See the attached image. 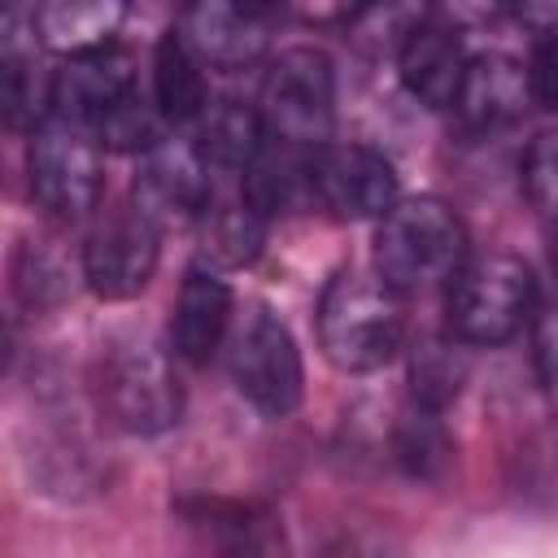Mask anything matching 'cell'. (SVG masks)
<instances>
[{
  "instance_id": "obj_1",
  "label": "cell",
  "mask_w": 558,
  "mask_h": 558,
  "mask_svg": "<svg viewBox=\"0 0 558 558\" xmlns=\"http://www.w3.org/2000/svg\"><path fill=\"white\" fill-rule=\"evenodd\" d=\"M92 397L100 418L126 436H161L183 414L174 362L144 327H122L105 336L92 366Z\"/></svg>"
},
{
  "instance_id": "obj_2",
  "label": "cell",
  "mask_w": 558,
  "mask_h": 558,
  "mask_svg": "<svg viewBox=\"0 0 558 558\" xmlns=\"http://www.w3.org/2000/svg\"><path fill=\"white\" fill-rule=\"evenodd\" d=\"M318 344L336 371L366 375L405 349V305L379 275L336 270L318 296Z\"/></svg>"
},
{
  "instance_id": "obj_3",
  "label": "cell",
  "mask_w": 558,
  "mask_h": 558,
  "mask_svg": "<svg viewBox=\"0 0 558 558\" xmlns=\"http://www.w3.org/2000/svg\"><path fill=\"white\" fill-rule=\"evenodd\" d=\"M466 257V227L440 196H405L375 227V275L401 296L449 288Z\"/></svg>"
},
{
  "instance_id": "obj_4",
  "label": "cell",
  "mask_w": 558,
  "mask_h": 558,
  "mask_svg": "<svg viewBox=\"0 0 558 558\" xmlns=\"http://www.w3.org/2000/svg\"><path fill=\"white\" fill-rule=\"evenodd\" d=\"M536 310V279L514 253H475L445 288V327L462 344H506Z\"/></svg>"
},
{
  "instance_id": "obj_5",
  "label": "cell",
  "mask_w": 558,
  "mask_h": 558,
  "mask_svg": "<svg viewBox=\"0 0 558 558\" xmlns=\"http://www.w3.org/2000/svg\"><path fill=\"white\" fill-rule=\"evenodd\" d=\"M257 109H262V122L275 148H288L301 157H314L318 148H327V135L336 122L331 57L310 44L283 48L262 78Z\"/></svg>"
},
{
  "instance_id": "obj_6",
  "label": "cell",
  "mask_w": 558,
  "mask_h": 558,
  "mask_svg": "<svg viewBox=\"0 0 558 558\" xmlns=\"http://www.w3.org/2000/svg\"><path fill=\"white\" fill-rule=\"evenodd\" d=\"M227 371L235 392L266 418H283L296 410L301 401V353L292 331L279 323V314H270V305L253 301L240 323L227 336Z\"/></svg>"
},
{
  "instance_id": "obj_7",
  "label": "cell",
  "mask_w": 558,
  "mask_h": 558,
  "mask_svg": "<svg viewBox=\"0 0 558 558\" xmlns=\"http://www.w3.org/2000/svg\"><path fill=\"white\" fill-rule=\"evenodd\" d=\"M26 174H31V196L48 214L74 222V218H83V214L96 209L100 187H105L100 140L92 131H83V126H70V122L48 118L31 135Z\"/></svg>"
},
{
  "instance_id": "obj_8",
  "label": "cell",
  "mask_w": 558,
  "mask_h": 558,
  "mask_svg": "<svg viewBox=\"0 0 558 558\" xmlns=\"http://www.w3.org/2000/svg\"><path fill=\"white\" fill-rule=\"evenodd\" d=\"M157 227L135 205H113L100 214L83 244V279L100 301H131L148 288L157 270Z\"/></svg>"
},
{
  "instance_id": "obj_9",
  "label": "cell",
  "mask_w": 558,
  "mask_h": 558,
  "mask_svg": "<svg viewBox=\"0 0 558 558\" xmlns=\"http://www.w3.org/2000/svg\"><path fill=\"white\" fill-rule=\"evenodd\" d=\"M310 196L340 222L384 218L397 196L392 161L366 144H327L310 157Z\"/></svg>"
},
{
  "instance_id": "obj_10",
  "label": "cell",
  "mask_w": 558,
  "mask_h": 558,
  "mask_svg": "<svg viewBox=\"0 0 558 558\" xmlns=\"http://www.w3.org/2000/svg\"><path fill=\"white\" fill-rule=\"evenodd\" d=\"M214 201V174L196 144L161 140L140 157V174L131 187V205L157 227H187L201 222L205 205Z\"/></svg>"
},
{
  "instance_id": "obj_11",
  "label": "cell",
  "mask_w": 558,
  "mask_h": 558,
  "mask_svg": "<svg viewBox=\"0 0 558 558\" xmlns=\"http://www.w3.org/2000/svg\"><path fill=\"white\" fill-rule=\"evenodd\" d=\"M135 74H131V61L122 52H96V57H78V61H65L57 74H52V118L57 122H70V126H83L100 140V126L126 105L135 100Z\"/></svg>"
},
{
  "instance_id": "obj_12",
  "label": "cell",
  "mask_w": 558,
  "mask_h": 558,
  "mask_svg": "<svg viewBox=\"0 0 558 558\" xmlns=\"http://www.w3.org/2000/svg\"><path fill=\"white\" fill-rule=\"evenodd\" d=\"M183 39L205 65L244 70L257 65L270 48V9H240V4H192L183 9Z\"/></svg>"
},
{
  "instance_id": "obj_13",
  "label": "cell",
  "mask_w": 558,
  "mask_h": 558,
  "mask_svg": "<svg viewBox=\"0 0 558 558\" xmlns=\"http://www.w3.org/2000/svg\"><path fill=\"white\" fill-rule=\"evenodd\" d=\"M231 336V288L209 266H192L179 283L174 314H170V349L174 357L205 366L222 340Z\"/></svg>"
},
{
  "instance_id": "obj_14",
  "label": "cell",
  "mask_w": 558,
  "mask_h": 558,
  "mask_svg": "<svg viewBox=\"0 0 558 558\" xmlns=\"http://www.w3.org/2000/svg\"><path fill=\"white\" fill-rule=\"evenodd\" d=\"M532 100L527 70L506 52H475L466 57V74L453 100V118L466 131H497L523 113Z\"/></svg>"
},
{
  "instance_id": "obj_15",
  "label": "cell",
  "mask_w": 558,
  "mask_h": 558,
  "mask_svg": "<svg viewBox=\"0 0 558 558\" xmlns=\"http://www.w3.org/2000/svg\"><path fill=\"white\" fill-rule=\"evenodd\" d=\"M0 113L13 131H39L52 118V78L35 70V22L4 13L0 26Z\"/></svg>"
},
{
  "instance_id": "obj_16",
  "label": "cell",
  "mask_w": 558,
  "mask_h": 558,
  "mask_svg": "<svg viewBox=\"0 0 558 558\" xmlns=\"http://www.w3.org/2000/svg\"><path fill=\"white\" fill-rule=\"evenodd\" d=\"M397 70L414 100H423L427 109H453L462 74H466V52H462L458 31L427 17L397 52Z\"/></svg>"
},
{
  "instance_id": "obj_17",
  "label": "cell",
  "mask_w": 558,
  "mask_h": 558,
  "mask_svg": "<svg viewBox=\"0 0 558 558\" xmlns=\"http://www.w3.org/2000/svg\"><path fill=\"white\" fill-rule=\"evenodd\" d=\"M266 214L248 201L244 187H231V192H218L214 187V201L205 205L201 222H196V240H201V266L209 270H240L248 266L262 244H266Z\"/></svg>"
},
{
  "instance_id": "obj_18",
  "label": "cell",
  "mask_w": 558,
  "mask_h": 558,
  "mask_svg": "<svg viewBox=\"0 0 558 558\" xmlns=\"http://www.w3.org/2000/svg\"><path fill=\"white\" fill-rule=\"evenodd\" d=\"M122 17H126L122 0H52L31 13L35 39L48 52H61L65 61L109 52Z\"/></svg>"
},
{
  "instance_id": "obj_19",
  "label": "cell",
  "mask_w": 558,
  "mask_h": 558,
  "mask_svg": "<svg viewBox=\"0 0 558 558\" xmlns=\"http://www.w3.org/2000/svg\"><path fill=\"white\" fill-rule=\"evenodd\" d=\"M270 135H266V122H262V109L257 105H244V100H209V109L201 113V131H196V148L201 157L209 161V170H222V174H248L262 153H266Z\"/></svg>"
},
{
  "instance_id": "obj_20",
  "label": "cell",
  "mask_w": 558,
  "mask_h": 558,
  "mask_svg": "<svg viewBox=\"0 0 558 558\" xmlns=\"http://www.w3.org/2000/svg\"><path fill=\"white\" fill-rule=\"evenodd\" d=\"M205 61L192 52L183 31H166L153 52V100L166 122H201L209 109V87H205Z\"/></svg>"
},
{
  "instance_id": "obj_21",
  "label": "cell",
  "mask_w": 558,
  "mask_h": 558,
  "mask_svg": "<svg viewBox=\"0 0 558 558\" xmlns=\"http://www.w3.org/2000/svg\"><path fill=\"white\" fill-rule=\"evenodd\" d=\"M392 458L410 480H440L453 462V436L440 410L410 401L392 423Z\"/></svg>"
},
{
  "instance_id": "obj_22",
  "label": "cell",
  "mask_w": 558,
  "mask_h": 558,
  "mask_svg": "<svg viewBox=\"0 0 558 558\" xmlns=\"http://www.w3.org/2000/svg\"><path fill=\"white\" fill-rule=\"evenodd\" d=\"M471 375V357L462 349V340L453 336H423L414 340L410 349V401L418 405H432V410H445L462 384Z\"/></svg>"
},
{
  "instance_id": "obj_23",
  "label": "cell",
  "mask_w": 558,
  "mask_h": 558,
  "mask_svg": "<svg viewBox=\"0 0 558 558\" xmlns=\"http://www.w3.org/2000/svg\"><path fill=\"white\" fill-rule=\"evenodd\" d=\"M427 9H410V4H375V9H353L349 13V35L371 48V52H401L405 39L427 22Z\"/></svg>"
},
{
  "instance_id": "obj_24",
  "label": "cell",
  "mask_w": 558,
  "mask_h": 558,
  "mask_svg": "<svg viewBox=\"0 0 558 558\" xmlns=\"http://www.w3.org/2000/svg\"><path fill=\"white\" fill-rule=\"evenodd\" d=\"M13 288H17V296L31 310H44V305L61 301L65 296V266H61V257L48 253L44 244L26 240L17 248V257H13Z\"/></svg>"
},
{
  "instance_id": "obj_25",
  "label": "cell",
  "mask_w": 558,
  "mask_h": 558,
  "mask_svg": "<svg viewBox=\"0 0 558 558\" xmlns=\"http://www.w3.org/2000/svg\"><path fill=\"white\" fill-rule=\"evenodd\" d=\"M519 174H523V196H527V205H532L541 218L558 222V131H541V135L527 144Z\"/></svg>"
},
{
  "instance_id": "obj_26",
  "label": "cell",
  "mask_w": 558,
  "mask_h": 558,
  "mask_svg": "<svg viewBox=\"0 0 558 558\" xmlns=\"http://www.w3.org/2000/svg\"><path fill=\"white\" fill-rule=\"evenodd\" d=\"M527 87L541 109H558V35H541L527 61Z\"/></svg>"
},
{
  "instance_id": "obj_27",
  "label": "cell",
  "mask_w": 558,
  "mask_h": 558,
  "mask_svg": "<svg viewBox=\"0 0 558 558\" xmlns=\"http://www.w3.org/2000/svg\"><path fill=\"white\" fill-rule=\"evenodd\" d=\"M222 558H279V554H275V536H270V527L248 523V519H235V523H227Z\"/></svg>"
},
{
  "instance_id": "obj_28",
  "label": "cell",
  "mask_w": 558,
  "mask_h": 558,
  "mask_svg": "<svg viewBox=\"0 0 558 558\" xmlns=\"http://www.w3.org/2000/svg\"><path fill=\"white\" fill-rule=\"evenodd\" d=\"M318 558H397L379 536H366V532H336Z\"/></svg>"
},
{
  "instance_id": "obj_29",
  "label": "cell",
  "mask_w": 558,
  "mask_h": 558,
  "mask_svg": "<svg viewBox=\"0 0 558 558\" xmlns=\"http://www.w3.org/2000/svg\"><path fill=\"white\" fill-rule=\"evenodd\" d=\"M536 366L549 384H558V305L536 318Z\"/></svg>"
},
{
  "instance_id": "obj_30",
  "label": "cell",
  "mask_w": 558,
  "mask_h": 558,
  "mask_svg": "<svg viewBox=\"0 0 558 558\" xmlns=\"http://www.w3.org/2000/svg\"><path fill=\"white\" fill-rule=\"evenodd\" d=\"M519 22L532 26L536 35H558V4H523Z\"/></svg>"
},
{
  "instance_id": "obj_31",
  "label": "cell",
  "mask_w": 558,
  "mask_h": 558,
  "mask_svg": "<svg viewBox=\"0 0 558 558\" xmlns=\"http://www.w3.org/2000/svg\"><path fill=\"white\" fill-rule=\"evenodd\" d=\"M554 270H558V240H554Z\"/></svg>"
}]
</instances>
